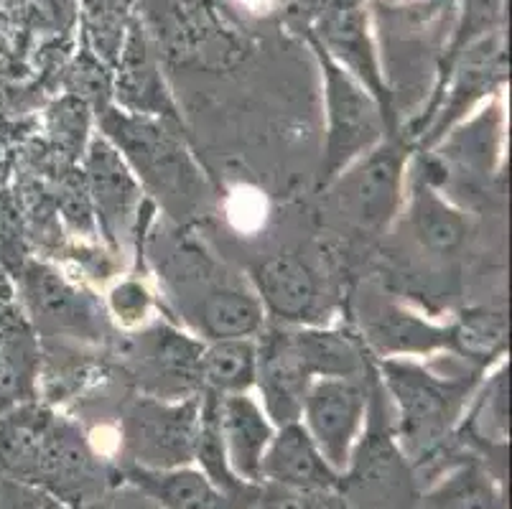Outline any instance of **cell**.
Here are the masks:
<instances>
[{"label": "cell", "mask_w": 512, "mask_h": 509, "mask_svg": "<svg viewBox=\"0 0 512 509\" xmlns=\"http://www.w3.org/2000/svg\"><path fill=\"white\" fill-rule=\"evenodd\" d=\"M0 474L39 489L67 509L85 507L118 484L77 420L29 400L0 415Z\"/></svg>", "instance_id": "obj_1"}, {"label": "cell", "mask_w": 512, "mask_h": 509, "mask_svg": "<svg viewBox=\"0 0 512 509\" xmlns=\"http://www.w3.org/2000/svg\"><path fill=\"white\" fill-rule=\"evenodd\" d=\"M390 405L393 431L403 454L421 466L456 433L472 392L487 375L464 362L456 372H439L416 357H385L375 362Z\"/></svg>", "instance_id": "obj_2"}, {"label": "cell", "mask_w": 512, "mask_h": 509, "mask_svg": "<svg viewBox=\"0 0 512 509\" xmlns=\"http://www.w3.org/2000/svg\"><path fill=\"white\" fill-rule=\"evenodd\" d=\"M339 494L349 509H418L416 466L411 464L393 431L390 405L370 362V405L365 426L342 471Z\"/></svg>", "instance_id": "obj_3"}, {"label": "cell", "mask_w": 512, "mask_h": 509, "mask_svg": "<svg viewBox=\"0 0 512 509\" xmlns=\"http://www.w3.org/2000/svg\"><path fill=\"white\" fill-rule=\"evenodd\" d=\"M100 128L102 135L118 148L141 186L156 196H164L169 209L171 204H179L184 212L194 207L202 194L199 171L181 140L174 138L161 120L125 110H102Z\"/></svg>", "instance_id": "obj_4"}, {"label": "cell", "mask_w": 512, "mask_h": 509, "mask_svg": "<svg viewBox=\"0 0 512 509\" xmlns=\"http://www.w3.org/2000/svg\"><path fill=\"white\" fill-rule=\"evenodd\" d=\"M316 54L324 72V100H327V140H324L319 186L327 189L344 168L352 166L385 138L388 118L380 102L327 49L316 46Z\"/></svg>", "instance_id": "obj_5"}, {"label": "cell", "mask_w": 512, "mask_h": 509, "mask_svg": "<svg viewBox=\"0 0 512 509\" xmlns=\"http://www.w3.org/2000/svg\"><path fill=\"white\" fill-rule=\"evenodd\" d=\"M199 400H161L151 395L133 398L120 415V466L136 469H179L194 464Z\"/></svg>", "instance_id": "obj_6"}, {"label": "cell", "mask_w": 512, "mask_h": 509, "mask_svg": "<svg viewBox=\"0 0 512 509\" xmlns=\"http://www.w3.org/2000/svg\"><path fill=\"white\" fill-rule=\"evenodd\" d=\"M406 163V143L385 135L372 151L344 168L327 186L334 191V204L344 222L362 235H380L388 230L403 199Z\"/></svg>", "instance_id": "obj_7"}, {"label": "cell", "mask_w": 512, "mask_h": 509, "mask_svg": "<svg viewBox=\"0 0 512 509\" xmlns=\"http://www.w3.org/2000/svg\"><path fill=\"white\" fill-rule=\"evenodd\" d=\"M204 342L171 324H153L128 344L130 372L141 385V395L161 400H184L202 395L199 359Z\"/></svg>", "instance_id": "obj_8"}, {"label": "cell", "mask_w": 512, "mask_h": 509, "mask_svg": "<svg viewBox=\"0 0 512 509\" xmlns=\"http://www.w3.org/2000/svg\"><path fill=\"white\" fill-rule=\"evenodd\" d=\"M372 362V359H370ZM370 405V367L362 377H319L309 385L301 423L324 459L342 474Z\"/></svg>", "instance_id": "obj_9"}, {"label": "cell", "mask_w": 512, "mask_h": 509, "mask_svg": "<svg viewBox=\"0 0 512 509\" xmlns=\"http://www.w3.org/2000/svg\"><path fill=\"white\" fill-rule=\"evenodd\" d=\"M18 306L34 326L36 336L100 339L105 319L90 296L74 288L62 273L46 263L21 265L18 270Z\"/></svg>", "instance_id": "obj_10"}, {"label": "cell", "mask_w": 512, "mask_h": 509, "mask_svg": "<svg viewBox=\"0 0 512 509\" xmlns=\"http://www.w3.org/2000/svg\"><path fill=\"white\" fill-rule=\"evenodd\" d=\"M85 163V191L90 199L92 217L100 224L102 235L120 245L133 235L143 204V186L130 171L125 158L105 135H92L82 153Z\"/></svg>", "instance_id": "obj_11"}, {"label": "cell", "mask_w": 512, "mask_h": 509, "mask_svg": "<svg viewBox=\"0 0 512 509\" xmlns=\"http://www.w3.org/2000/svg\"><path fill=\"white\" fill-rule=\"evenodd\" d=\"M255 347H258L255 390L265 415L276 428L301 420L306 390L314 377L309 375L293 342V326H263L255 336Z\"/></svg>", "instance_id": "obj_12"}, {"label": "cell", "mask_w": 512, "mask_h": 509, "mask_svg": "<svg viewBox=\"0 0 512 509\" xmlns=\"http://www.w3.org/2000/svg\"><path fill=\"white\" fill-rule=\"evenodd\" d=\"M118 474L120 482L143 492L161 509H253L260 494V484L242 494L225 492L194 464L164 471L125 466Z\"/></svg>", "instance_id": "obj_13"}, {"label": "cell", "mask_w": 512, "mask_h": 509, "mask_svg": "<svg viewBox=\"0 0 512 509\" xmlns=\"http://www.w3.org/2000/svg\"><path fill=\"white\" fill-rule=\"evenodd\" d=\"M342 474L324 459L301 420L278 426L260 464V484L309 492H337Z\"/></svg>", "instance_id": "obj_14"}, {"label": "cell", "mask_w": 512, "mask_h": 509, "mask_svg": "<svg viewBox=\"0 0 512 509\" xmlns=\"http://www.w3.org/2000/svg\"><path fill=\"white\" fill-rule=\"evenodd\" d=\"M253 291L271 316L283 326H309L319 308L316 273L296 255H271L253 268Z\"/></svg>", "instance_id": "obj_15"}, {"label": "cell", "mask_w": 512, "mask_h": 509, "mask_svg": "<svg viewBox=\"0 0 512 509\" xmlns=\"http://www.w3.org/2000/svg\"><path fill=\"white\" fill-rule=\"evenodd\" d=\"M220 426L230 469L237 479L260 484V464L276 426L265 415L263 405L250 392L220 395Z\"/></svg>", "instance_id": "obj_16"}, {"label": "cell", "mask_w": 512, "mask_h": 509, "mask_svg": "<svg viewBox=\"0 0 512 509\" xmlns=\"http://www.w3.org/2000/svg\"><path fill=\"white\" fill-rule=\"evenodd\" d=\"M186 316L202 342L258 336L268 319L253 288H242L230 278L207 293Z\"/></svg>", "instance_id": "obj_17"}, {"label": "cell", "mask_w": 512, "mask_h": 509, "mask_svg": "<svg viewBox=\"0 0 512 509\" xmlns=\"http://www.w3.org/2000/svg\"><path fill=\"white\" fill-rule=\"evenodd\" d=\"M411 230L423 250L436 258H451L467 242L469 219L426 179L411 191Z\"/></svg>", "instance_id": "obj_18"}, {"label": "cell", "mask_w": 512, "mask_h": 509, "mask_svg": "<svg viewBox=\"0 0 512 509\" xmlns=\"http://www.w3.org/2000/svg\"><path fill=\"white\" fill-rule=\"evenodd\" d=\"M118 100L125 105V112L148 115V118H164L171 112L169 95L161 87V77L153 64V54L138 23L130 26V36L125 41L123 67L118 77Z\"/></svg>", "instance_id": "obj_19"}, {"label": "cell", "mask_w": 512, "mask_h": 509, "mask_svg": "<svg viewBox=\"0 0 512 509\" xmlns=\"http://www.w3.org/2000/svg\"><path fill=\"white\" fill-rule=\"evenodd\" d=\"M293 342L314 380L319 377H362L370 367L365 349L347 331L324 326H293Z\"/></svg>", "instance_id": "obj_20"}, {"label": "cell", "mask_w": 512, "mask_h": 509, "mask_svg": "<svg viewBox=\"0 0 512 509\" xmlns=\"http://www.w3.org/2000/svg\"><path fill=\"white\" fill-rule=\"evenodd\" d=\"M255 370H258L255 336H235V339L204 342L202 359H199L202 392H214V395L253 392Z\"/></svg>", "instance_id": "obj_21"}, {"label": "cell", "mask_w": 512, "mask_h": 509, "mask_svg": "<svg viewBox=\"0 0 512 509\" xmlns=\"http://www.w3.org/2000/svg\"><path fill=\"white\" fill-rule=\"evenodd\" d=\"M456 431L469 436L472 446H479L487 454L492 448L507 446V362L502 359L490 377L484 375L477 390L469 398L467 410Z\"/></svg>", "instance_id": "obj_22"}, {"label": "cell", "mask_w": 512, "mask_h": 509, "mask_svg": "<svg viewBox=\"0 0 512 509\" xmlns=\"http://www.w3.org/2000/svg\"><path fill=\"white\" fill-rule=\"evenodd\" d=\"M507 352V316L495 308H472L451 324V354L462 362L490 370Z\"/></svg>", "instance_id": "obj_23"}, {"label": "cell", "mask_w": 512, "mask_h": 509, "mask_svg": "<svg viewBox=\"0 0 512 509\" xmlns=\"http://www.w3.org/2000/svg\"><path fill=\"white\" fill-rule=\"evenodd\" d=\"M418 509H505V504L490 469L472 456V461L456 464L431 492L423 494Z\"/></svg>", "instance_id": "obj_24"}, {"label": "cell", "mask_w": 512, "mask_h": 509, "mask_svg": "<svg viewBox=\"0 0 512 509\" xmlns=\"http://www.w3.org/2000/svg\"><path fill=\"white\" fill-rule=\"evenodd\" d=\"M194 466H197L202 474H207V479H212L217 487L225 489V492L242 494L258 487V484H248L242 482V479H237L235 471L230 469V461H227L225 451V438H222L220 426V395H214V392H202V400H199Z\"/></svg>", "instance_id": "obj_25"}, {"label": "cell", "mask_w": 512, "mask_h": 509, "mask_svg": "<svg viewBox=\"0 0 512 509\" xmlns=\"http://www.w3.org/2000/svg\"><path fill=\"white\" fill-rule=\"evenodd\" d=\"M51 135L57 138L59 146L69 151V156H82L90 143V110L85 100L67 97L49 112Z\"/></svg>", "instance_id": "obj_26"}, {"label": "cell", "mask_w": 512, "mask_h": 509, "mask_svg": "<svg viewBox=\"0 0 512 509\" xmlns=\"http://www.w3.org/2000/svg\"><path fill=\"white\" fill-rule=\"evenodd\" d=\"M253 509H349L339 492H309L278 484H260Z\"/></svg>", "instance_id": "obj_27"}, {"label": "cell", "mask_w": 512, "mask_h": 509, "mask_svg": "<svg viewBox=\"0 0 512 509\" xmlns=\"http://www.w3.org/2000/svg\"><path fill=\"white\" fill-rule=\"evenodd\" d=\"M151 308L153 298L141 280H123L107 293V314L123 329H141L151 316Z\"/></svg>", "instance_id": "obj_28"}, {"label": "cell", "mask_w": 512, "mask_h": 509, "mask_svg": "<svg viewBox=\"0 0 512 509\" xmlns=\"http://www.w3.org/2000/svg\"><path fill=\"white\" fill-rule=\"evenodd\" d=\"M79 509H161V507H158L153 499H148L143 492L130 487V484L120 482V487L115 484V487L107 489L105 494H100V497L92 499V502H87L85 507H79Z\"/></svg>", "instance_id": "obj_29"}, {"label": "cell", "mask_w": 512, "mask_h": 509, "mask_svg": "<svg viewBox=\"0 0 512 509\" xmlns=\"http://www.w3.org/2000/svg\"><path fill=\"white\" fill-rule=\"evenodd\" d=\"M46 494L0 474V509H44Z\"/></svg>", "instance_id": "obj_30"}, {"label": "cell", "mask_w": 512, "mask_h": 509, "mask_svg": "<svg viewBox=\"0 0 512 509\" xmlns=\"http://www.w3.org/2000/svg\"><path fill=\"white\" fill-rule=\"evenodd\" d=\"M11 168H13L11 151H8L6 143H0V191L6 189L8 179H11Z\"/></svg>", "instance_id": "obj_31"}, {"label": "cell", "mask_w": 512, "mask_h": 509, "mask_svg": "<svg viewBox=\"0 0 512 509\" xmlns=\"http://www.w3.org/2000/svg\"><path fill=\"white\" fill-rule=\"evenodd\" d=\"M44 509H67V507H64L62 502H57V499L46 497V499H44Z\"/></svg>", "instance_id": "obj_32"}]
</instances>
